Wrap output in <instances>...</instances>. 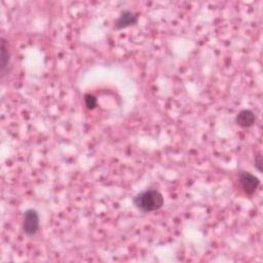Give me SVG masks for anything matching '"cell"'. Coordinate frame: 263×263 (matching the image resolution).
<instances>
[{"mask_svg":"<svg viewBox=\"0 0 263 263\" xmlns=\"http://www.w3.org/2000/svg\"><path fill=\"white\" fill-rule=\"evenodd\" d=\"M254 166L259 172H262V156H261V154H258L255 156Z\"/></svg>","mask_w":263,"mask_h":263,"instance_id":"obj_8","label":"cell"},{"mask_svg":"<svg viewBox=\"0 0 263 263\" xmlns=\"http://www.w3.org/2000/svg\"><path fill=\"white\" fill-rule=\"evenodd\" d=\"M133 203L139 211L143 213H149L163 207L164 197L157 190H145L134 197Z\"/></svg>","mask_w":263,"mask_h":263,"instance_id":"obj_1","label":"cell"},{"mask_svg":"<svg viewBox=\"0 0 263 263\" xmlns=\"http://www.w3.org/2000/svg\"><path fill=\"white\" fill-rule=\"evenodd\" d=\"M137 22H138V16L135 13L131 11H124L121 12L119 18L116 20V22L114 24V29L116 30L125 29L127 27L137 24Z\"/></svg>","mask_w":263,"mask_h":263,"instance_id":"obj_4","label":"cell"},{"mask_svg":"<svg viewBox=\"0 0 263 263\" xmlns=\"http://www.w3.org/2000/svg\"><path fill=\"white\" fill-rule=\"evenodd\" d=\"M9 63V53H8V46L4 39L1 42V62H0V66H1V77L5 75L6 68Z\"/></svg>","mask_w":263,"mask_h":263,"instance_id":"obj_6","label":"cell"},{"mask_svg":"<svg viewBox=\"0 0 263 263\" xmlns=\"http://www.w3.org/2000/svg\"><path fill=\"white\" fill-rule=\"evenodd\" d=\"M255 114L249 109L241 110L237 115V124L241 128H250L255 124Z\"/></svg>","mask_w":263,"mask_h":263,"instance_id":"obj_5","label":"cell"},{"mask_svg":"<svg viewBox=\"0 0 263 263\" xmlns=\"http://www.w3.org/2000/svg\"><path fill=\"white\" fill-rule=\"evenodd\" d=\"M240 184L246 195L252 196L259 187L260 180L250 172H241L240 174Z\"/></svg>","mask_w":263,"mask_h":263,"instance_id":"obj_3","label":"cell"},{"mask_svg":"<svg viewBox=\"0 0 263 263\" xmlns=\"http://www.w3.org/2000/svg\"><path fill=\"white\" fill-rule=\"evenodd\" d=\"M85 103L88 109H94L97 106V99L93 95L87 94L85 96Z\"/></svg>","mask_w":263,"mask_h":263,"instance_id":"obj_7","label":"cell"},{"mask_svg":"<svg viewBox=\"0 0 263 263\" xmlns=\"http://www.w3.org/2000/svg\"><path fill=\"white\" fill-rule=\"evenodd\" d=\"M23 230L28 237H35L39 230V215L33 209H29L24 213Z\"/></svg>","mask_w":263,"mask_h":263,"instance_id":"obj_2","label":"cell"}]
</instances>
